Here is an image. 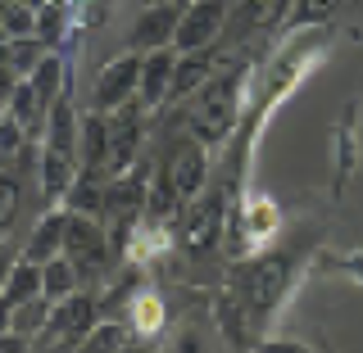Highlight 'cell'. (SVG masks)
Instances as JSON below:
<instances>
[{"mask_svg": "<svg viewBox=\"0 0 363 353\" xmlns=\"http://www.w3.org/2000/svg\"><path fill=\"white\" fill-rule=\"evenodd\" d=\"M245 86H250V73L245 68H232V73H213L196 96H191V113H186V127L191 136L209 150V145H223L227 136L236 132L245 113Z\"/></svg>", "mask_w": 363, "mask_h": 353, "instance_id": "1", "label": "cell"}, {"mask_svg": "<svg viewBox=\"0 0 363 353\" xmlns=\"http://www.w3.org/2000/svg\"><path fill=\"white\" fill-rule=\"evenodd\" d=\"M73 177H77V158H64V154H55V150H41V158H37V181H41L45 204H64Z\"/></svg>", "mask_w": 363, "mask_h": 353, "instance_id": "18", "label": "cell"}, {"mask_svg": "<svg viewBox=\"0 0 363 353\" xmlns=\"http://www.w3.org/2000/svg\"><path fill=\"white\" fill-rule=\"evenodd\" d=\"M164 168H168V177H173L182 204L196 199L200 190L209 186V154H204V145L196 141V136H182V141L173 145V154L164 158Z\"/></svg>", "mask_w": 363, "mask_h": 353, "instance_id": "9", "label": "cell"}, {"mask_svg": "<svg viewBox=\"0 0 363 353\" xmlns=\"http://www.w3.org/2000/svg\"><path fill=\"white\" fill-rule=\"evenodd\" d=\"M45 54V41L32 32V37H9V59H14V73L18 77H32V68H37V59Z\"/></svg>", "mask_w": 363, "mask_h": 353, "instance_id": "31", "label": "cell"}, {"mask_svg": "<svg viewBox=\"0 0 363 353\" xmlns=\"http://www.w3.org/2000/svg\"><path fill=\"white\" fill-rule=\"evenodd\" d=\"M77 127H82V118H77L73 100H68V91H64V96L45 109L41 150H55V154H64V158H77Z\"/></svg>", "mask_w": 363, "mask_h": 353, "instance_id": "14", "label": "cell"}, {"mask_svg": "<svg viewBox=\"0 0 363 353\" xmlns=\"http://www.w3.org/2000/svg\"><path fill=\"white\" fill-rule=\"evenodd\" d=\"M245 231L255 236V241H264V236H272V231H277V209H272L268 199L259 204V213L250 209V222H245Z\"/></svg>", "mask_w": 363, "mask_h": 353, "instance_id": "32", "label": "cell"}, {"mask_svg": "<svg viewBox=\"0 0 363 353\" xmlns=\"http://www.w3.org/2000/svg\"><path fill=\"white\" fill-rule=\"evenodd\" d=\"M177 353H204V340L196 331H186V335H182V345H177Z\"/></svg>", "mask_w": 363, "mask_h": 353, "instance_id": "37", "label": "cell"}, {"mask_svg": "<svg viewBox=\"0 0 363 353\" xmlns=\"http://www.w3.org/2000/svg\"><path fill=\"white\" fill-rule=\"evenodd\" d=\"M28 82H32V91H37V100H41L45 109H50L55 100H60L64 91H68V77H64V59H60L55 50H45L41 59H37V68H32V77H28Z\"/></svg>", "mask_w": 363, "mask_h": 353, "instance_id": "19", "label": "cell"}, {"mask_svg": "<svg viewBox=\"0 0 363 353\" xmlns=\"http://www.w3.org/2000/svg\"><path fill=\"white\" fill-rule=\"evenodd\" d=\"M14 308H18V303H14V299H5V294H0V335L9 331V322H14Z\"/></svg>", "mask_w": 363, "mask_h": 353, "instance_id": "36", "label": "cell"}, {"mask_svg": "<svg viewBox=\"0 0 363 353\" xmlns=\"http://www.w3.org/2000/svg\"><path fill=\"white\" fill-rule=\"evenodd\" d=\"M77 290V267L68 263V258L60 254V258H50V263H41V294L45 299H68V294Z\"/></svg>", "mask_w": 363, "mask_h": 353, "instance_id": "26", "label": "cell"}, {"mask_svg": "<svg viewBox=\"0 0 363 353\" xmlns=\"http://www.w3.org/2000/svg\"><path fill=\"white\" fill-rule=\"evenodd\" d=\"M18 204H23V181L0 168V241H5L9 226L18 222Z\"/></svg>", "mask_w": 363, "mask_h": 353, "instance_id": "29", "label": "cell"}, {"mask_svg": "<svg viewBox=\"0 0 363 353\" xmlns=\"http://www.w3.org/2000/svg\"><path fill=\"white\" fill-rule=\"evenodd\" d=\"M255 353H313L304 340H291V335H272V340H255Z\"/></svg>", "mask_w": 363, "mask_h": 353, "instance_id": "33", "label": "cell"}, {"mask_svg": "<svg viewBox=\"0 0 363 353\" xmlns=\"http://www.w3.org/2000/svg\"><path fill=\"white\" fill-rule=\"evenodd\" d=\"M105 186H109L105 173L77 168L73 186H68V195H64V209L68 213H82V218H100V213H105Z\"/></svg>", "mask_w": 363, "mask_h": 353, "instance_id": "17", "label": "cell"}, {"mask_svg": "<svg viewBox=\"0 0 363 353\" xmlns=\"http://www.w3.org/2000/svg\"><path fill=\"white\" fill-rule=\"evenodd\" d=\"M177 18H182V9L168 5V0H159V5H145L141 14H136V23L128 28V50L145 54V50H164V45H173V37H177Z\"/></svg>", "mask_w": 363, "mask_h": 353, "instance_id": "10", "label": "cell"}, {"mask_svg": "<svg viewBox=\"0 0 363 353\" xmlns=\"http://www.w3.org/2000/svg\"><path fill=\"white\" fill-rule=\"evenodd\" d=\"M286 14H291V0H241V23H245V32L286 28Z\"/></svg>", "mask_w": 363, "mask_h": 353, "instance_id": "22", "label": "cell"}, {"mask_svg": "<svg viewBox=\"0 0 363 353\" xmlns=\"http://www.w3.org/2000/svg\"><path fill=\"white\" fill-rule=\"evenodd\" d=\"M359 168H363V100H359Z\"/></svg>", "mask_w": 363, "mask_h": 353, "instance_id": "38", "label": "cell"}, {"mask_svg": "<svg viewBox=\"0 0 363 353\" xmlns=\"http://www.w3.org/2000/svg\"><path fill=\"white\" fill-rule=\"evenodd\" d=\"M159 326H164V303L155 299V294H136L132 303V335H159Z\"/></svg>", "mask_w": 363, "mask_h": 353, "instance_id": "30", "label": "cell"}, {"mask_svg": "<svg viewBox=\"0 0 363 353\" xmlns=\"http://www.w3.org/2000/svg\"><path fill=\"white\" fill-rule=\"evenodd\" d=\"M100 322V303L91 299V294H68V299H55L50 303V317H45V331L37 335V349H73L77 340H82L91 326Z\"/></svg>", "mask_w": 363, "mask_h": 353, "instance_id": "4", "label": "cell"}, {"mask_svg": "<svg viewBox=\"0 0 363 353\" xmlns=\"http://www.w3.org/2000/svg\"><path fill=\"white\" fill-rule=\"evenodd\" d=\"M218 73V50L213 45H204V50H177V68H173V86H168V100L164 105H177V100L196 96V91L209 82V77Z\"/></svg>", "mask_w": 363, "mask_h": 353, "instance_id": "12", "label": "cell"}, {"mask_svg": "<svg viewBox=\"0 0 363 353\" xmlns=\"http://www.w3.org/2000/svg\"><path fill=\"white\" fill-rule=\"evenodd\" d=\"M223 218H227V199L223 190H200L196 199H186V213H182V249L191 258H209L223 241Z\"/></svg>", "mask_w": 363, "mask_h": 353, "instance_id": "3", "label": "cell"}, {"mask_svg": "<svg viewBox=\"0 0 363 353\" xmlns=\"http://www.w3.org/2000/svg\"><path fill=\"white\" fill-rule=\"evenodd\" d=\"M227 23V0H191L177 18V37L173 45L182 54L186 50H204V45H218V32Z\"/></svg>", "mask_w": 363, "mask_h": 353, "instance_id": "8", "label": "cell"}, {"mask_svg": "<svg viewBox=\"0 0 363 353\" xmlns=\"http://www.w3.org/2000/svg\"><path fill=\"white\" fill-rule=\"evenodd\" d=\"M0 353H32V340L18 335V331H5L0 335Z\"/></svg>", "mask_w": 363, "mask_h": 353, "instance_id": "34", "label": "cell"}, {"mask_svg": "<svg viewBox=\"0 0 363 353\" xmlns=\"http://www.w3.org/2000/svg\"><path fill=\"white\" fill-rule=\"evenodd\" d=\"M128 340H132L128 322H96L73 349H64V353H118L123 345H128Z\"/></svg>", "mask_w": 363, "mask_h": 353, "instance_id": "21", "label": "cell"}, {"mask_svg": "<svg viewBox=\"0 0 363 353\" xmlns=\"http://www.w3.org/2000/svg\"><path fill=\"white\" fill-rule=\"evenodd\" d=\"M291 277H295V254L291 249H268V254H255V258H245V263H236L232 294L241 299L250 322H264V317L277 313V303L291 294Z\"/></svg>", "mask_w": 363, "mask_h": 353, "instance_id": "2", "label": "cell"}, {"mask_svg": "<svg viewBox=\"0 0 363 353\" xmlns=\"http://www.w3.org/2000/svg\"><path fill=\"white\" fill-rule=\"evenodd\" d=\"M332 158H336V195L345 190V181L359 173V100H350L340 109V122L332 127Z\"/></svg>", "mask_w": 363, "mask_h": 353, "instance_id": "13", "label": "cell"}, {"mask_svg": "<svg viewBox=\"0 0 363 353\" xmlns=\"http://www.w3.org/2000/svg\"><path fill=\"white\" fill-rule=\"evenodd\" d=\"M64 226H68V209H50V213H41V222H37V231L28 236V249H23V258L28 263H50V258H60L64 254Z\"/></svg>", "mask_w": 363, "mask_h": 353, "instance_id": "16", "label": "cell"}, {"mask_svg": "<svg viewBox=\"0 0 363 353\" xmlns=\"http://www.w3.org/2000/svg\"><path fill=\"white\" fill-rule=\"evenodd\" d=\"M345 0H291V14H286V28L291 32H304V28H327Z\"/></svg>", "mask_w": 363, "mask_h": 353, "instance_id": "23", "label": "cell"}, {"mask_svg": "<svg viewBox=\"0 0 363 353\" xmlns=\"http://www.w3.org/2000/svg\"><path fill=\"white\" fill-rule=\"evenodd\" d=\"M5 109H9V118H14L23 132H45V105L37 100V91H32L28 77L14 86V96L5 100Z\"/></svg>", "mask_w": 363, "mask_h": 353, "instance_id": "20", "label": "cell"}, {"mask_svg": "<svg viewBox=\"0 0 363 353\" xmlns=\"http://www.w3.org/2000/svg\"><path fill=\"white\" fill-rule=\"evenodd\" d=\"M5 299H14V303H28V299H37L41 294V263H28V258H18L14 267H9V277H5Z\"/></svg>", "mask_w": 363, "mask_h": 353, "instance_id": "25", "label": "cell"}, {"mask_svg": "<svg viewBox=\"0 0 363 353\" xmlns=\"http://www.w3.org/2000/svg\"><path fill=\"white\" fill-rule=\"evenodd\" d=\"M173 68H177V45H164V50H145L141 54V86H136V105H141L145 113L159 109L168 100Z\"/></svg>", "mask_w": 363, "mask_h": 353, "instance_id": "11", "label": "cell"}, {"mask_svg": "<svg viewBox=\"0 0 363 353\" xmlns=\"http://www.w3.org/2000/svg\"><path fill=\"white\" fill-rule=\"evenodd\" d=\"M173 209H182V195H177L173 177H168V168L159 163V173L150 177V186H145V218H168Z\"/></svg>", "mask_w": 363, "mask_h": 353, "instance_id": "24", "label": "cell"}, {"mask_svg": "<svg viewBox=\"0 0 363 353\" xmlns=\"http://www.w3.org/2000/svg\"><path fill=\"white\" fill-rule=\"evenodd\" d=\"M141 113L145 109L136 105V100L109 113V163H105L109 177H118V173H128L132 163H141V141H145Z\"/></svg>", "mask_w": 363, "mask_h": 353, "instance_id": "7", "label": "cell"}, {"mask_svg": "<svg viewBox=\"0 0 363 353\" xmlns=\"http://www.w3.org/2000/svg\"><path fill=\"white\" fill-rule=\"evenodd\" d=\"M118 353H155V335H132Z\"/></svg>", "mask_w": 363, "mask_h": 353, "instance_id": "35", "label": "cell"}, {"mask_svg": "<svg viewBox=\"0 0 363 353\" xmlns=\"http://www.w3.org/2000/svg\"><path fill=\"white\" fill-rule=\"evenodd\" d=\"M37 9L23 5V0H0V32L5 37H32L37 32Z\"/></svg>", "mask_w": 363, "mask_h": 353, "instance_id": "27", "label": "cell"}, {"mask_svg": "<svg viewBox=\"0 0 363 353\" xmlns=\"http://www.w3.org/2000/svg\"><path fill=\"white\" fill-rule=\"evenodd\" d=\"M45 317H50V299L45 294H37V299H28V303H18L14 308V322H9V331H18V335H41L45 331Z\"/></svg>", "mask_w": 363, "mask_h": 353, "instance_id": "28", "label": "cell"}, {"mask_svg": "<svg viewBox=\"0 0 363 353\" xmlns=\"http://www.w3.org/2000/svg\"><path fill=\"white\" fill-rule=\"evenodd\" d=\"M105 163H109V113L91 109L86 118H82V127H77V168L105 173Z\"/></svg>", "mask_w": 363, "mask_h": 353, "instance_id": "15", "label": "cell"}, {"mask_svg": "<svg viewBox=\"0 0 363 353\" xmlns=\"http://www.w3.org/2000/svg\"><path fill=\"white\" fill-rule=\"evenodd\" d=\"M136 86H141V54L123 50L118 59H109L105 68H100L96 86H91V109H96V113H113V109L132 105Z\"/></svg>", "mask_w": 363, "mask_h": 353, "instance_id": "5", "label": "cell"}, {"mask_svg": "<svg viewBox=\"0 0 363 353\" xmlns=\"http://www.w3.org/2000/svg\"><path fill=\"white\" fill-rule=\"evenodd\" d=\"M64 258L82 272H105L109 267V236L96 218H82V213H68L64 226Z\"/></svg>", "mask_w": 363, "mask_h": 353, "instance_id": "6", "label": "cell"}, {"mask_svg": "<svg viewBox=\"0 0 363 353\" xmlns=\"http://www.w3.org/2000/svg\"><path fill=\"white\" fill-rule=\"evenodd\" d=\"M168 5H177V9H186V5H191V0H168Z\"/></svg>", "mask_w": 363, "mask_h": 353, "instance_id": "39", "label": "cell"}]
</instances>
